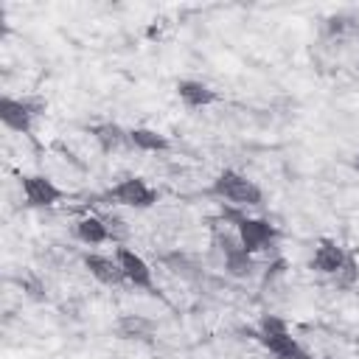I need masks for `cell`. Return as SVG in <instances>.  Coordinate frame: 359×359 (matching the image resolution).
<instances>
[{
  "label": "cell",
  "instance_id": "1",
  "mask_svg": "<svg viewBox=\"0 0 359 359\" xmlns=\"http://www.w3.org/2000/svg\"><path fill=\"white\" fill-rule=\"evenodd\" d=\"M210 194L222 202L241 208V210L264 205V191L258 188V182H252L247 174H241L236 168H222L210 182Z\"/></svg>",
  "mask_w": 359,
  "mask_h": 359
},
{
  "label": "cell",
  "instance_id": "2",
  "mask_svg": "<svg viewBox=\"0 0 359 359\" xmlns=\"http://www.w3.org/2000/svg\"><path fill=\"white\" fill-rule=\"evenodd\" d=\"M45 98H36V95H25V98H11V95H3L0 98V121L6 129L11 132H20V135H31L34 132V123L36 118L45 112Z\"/></svg>",
  "mask_w": 359,
  "mask_h": 359
},
{
  "label": "cell",
  "instance_id": "3",
  "mask_svg": "<svg viewBox=\"0 0 359 359\" xmlns=\"http://www.w3.org/2000/svg\"><path fill=\"white\" fill-rule=\"evenodd\" d=\"M157 199H160V194L143 177H123L101 194V202L121 205V208H135V210H149V208L157 205Z\"/></svg>",
  "mask_w": 359,
  "mask_h": 359
},
{
  "label": "cell",
  "instance_id": "4",
  "mask_svg": "<svg viewBox=\"0 0 359 359\" xmlns=\"http://www.w3.org/2000/svg\"><path fill=\"white\" fill-rule=\"evenodd\" d=\"M236 219V236L241 241V247L252 255L266 252L278 244L280 230L269 222V219H258V216H244V213H233Z\"/></svg>",
  "mask_w": 359,
  "mask_h": 359
},
{
  "label": "cell",
  "instance_id": "5",
  "mask_svg": "<svg viewBox=\"0 0 359 359\" xmlns=\"http://www.w3.org/2000/svg\"><path fill=\"white\" fill-rule=\"evenodd\" d=\"M112 255L118 258V264H121L123 278H126L129 286H135V289H140V292H146L151 297H163L160 289H157V283H154V269H151V264L140 252H135L132 247H115Z\"/></svg>",
  "mask_w": 359,
  "mask_h": 359
},
{
  "label": "cell",
  "instance_id": "6",
  "mask_svg": "<svg viewBox=\"0 0 359 359\" xmlns=\"http://www.w3.org/2000/svg\"><path fill=\"white\" fill-rule=\"evenodd\" d=\"M216 247H219V252H222V264H224V272H227L230 278L244 280V278H252V275H255V269H258L255 255L241 247L238 236L216 233Z\"/></svg>",
  "mask_w": 359,
  "mask_h": 359
},
{
  "label": "cell",
  "instance_id": "7",
  "mask_svg": "<svg viewBox=\"0 0 359 359\" xmlns=\"http://www.w3.org/2000/svg\"><path fill=\"white\" fill-rule=\"evenodd\" d=\"M20 191L25 196L28 208H53L56 202L65 199V191L45 174H22L20 177Z\"/></svg>",
  "mask_w": 359,
  "mask_h": 359
},
{
  "label": "cell",
  "instance_id": "8",
  "mask_svg": "<svg viewBox=\"0 0 359 359\" xmlns=\"http://www.w3.org/2000/svg\"><path fill=\"white\" fill-rule=\"evenodd\" d=\"M348 247H342L339 241H334V238H320L317 241V247H314V255L309 258V269L311 272H317V275H337L342 266H345V261H348Z\"/></svg>",
  "mask_w": 359,
  "mask_h": 359
},
{
  "label": "cell",
  "instance_id": "9",
  "mask_svg": "<svg viewBox=\"0 0 359 359\" xmlns=\"http://www.w3.org/2000/svg\"><path fill=\"white\" fill-rule=\"evenodd\" d=\"M81 264L84 269L104 286H123L126 278H123V269L118 264L115 255H101V252H84L81 255Z\"/></svg>",
  "mask_w": 359,
  "mask_h": 359
},
{
  "label": "cell",
  "instance_id": "10",
  "mask_svg": "<svg viewBox=\"0 0 359 359\" xmlns=\"http://www.w3.org/2000/svg\"><path fill=\"white\" fill-rule=\"evenodd\" d=\"M258 345L264 351H269L275 359H314L300 342L297 337H292V331H283V334H255Z\"/></svg>",
  "mask_w": 359,
  "mask_h": 359
},
{
  "label": "cell",
  "instance_id": "11",
  "mask_svg": "<svg viewBox=\"0 0 359 359\" xmlns=\"http://www.w3.org/2000/svg\"><path fill=\"white\" fill-rule=\"evenodd\" d=\"M174 90H177V98L188 109H205V107H210V104L219 101V93L210 84L199 81V79H177Z\"/></svg>",
  "mask_w": 359,
  "mask_h": 359
},
{
  "label": "cell",
  "instance_id": "12",
  "mask_svg": "<svg viewBox=\"0 0 359 359\" xmlns=\"http://www.w3.org/2000/svg\"><path fill=\"white\" fill-rule=\"evenodd\" d=\"M90 135L93 140L98 143V149L104 154H112V151H121L129 146V129H123L121 123L115 121H101V123H93L90 126ZM132 149V146H129Z\"/></svg>",
  "mask_w": 359,
  "mask_h": 359
},
{
  "label": "cell",
  "instance_id": "13",
  "mask_svg": "<svg viewBox=\"0 0 359 359\" xmlns=\"http://www.w3.org/2000/svg\"><path fill=\"white\" fill-rule=\"evenodd\" d=\"M73 236H76V241H81L87 247H98V244L112 241L107 222L101 216H93V213H87V216H81V219L73 222Z\"/></svg>",
  "mask_w": 359,
  "mask_h": 359
},
{
  "label": "cell",
  "instance_id": "14",
  "mask_svg": "<svg viewBox=\"0 0 359 359\" xmlns=\"http://www.w3.org/2000/svg\"><path fill=\"white\" fill-rule=\"evenodd\" d=\"M129 146L137 149V151H168L171 149V140L168 135L151 129V126H132L129 129Z\"/></svg>",
  "mask_w": 359,
  "mask_h": 359
},
{
  "label": "cell",
  "instance_id": "15",
  "mask_svg": "<svg viewBox=\"0 0 359 359\" xmlns=\"http://www.w3.org/2000/svg\"><path fill=\"white\" fill-rule=\"evenodd\" d=\"M115 334L118 339H151L154 337V323L137 314H123L115 323Z\"/></svg>",
  "mask_w": 359,
  "mask_h": 359
},
{
  "label": "cell",
  "instance_id": "16",
  "mask_svg": "<svg viewBox=\"0 0 359 359\" xmlns=\"http://www.w3.org/2000/svg\"><path fill=\"white\" fill-rule=\"evenodd\" d=\"M163 264H165V266H168L174 275H180V278H196V275H199V272H196L199 266H196V264H194V261H191L185 252H180V250H177V252L163 255Z\"/></svg>",
  "mask_w": 359,
  "mask_h": 359
},
{
  "label": "cell",
  "instance_id": "17",
  "mask_svg": "<svg viewBox=\"0 0 359 359\" xmlns=\"http://www.w3.org/2000/svg\"><path fill=\"white\" fill-rule=\"evenodd\" d=\"M98 216L107 222L112 244H118V247H126V238H129V227H126V222H123L118 213H98Z\"/></svg>",
  "mask_w": 359,
  "mask_h": 359
},
{
  "label": "cell",
  "instance_id": "18",
  "mask_svg": "<svg viewBox=\"0 0 359 359\" xmlns=\"http://www.w3.org/2000/svg\"><path fill=\"white\" fill-rule=\"evenodd\" d=\"M356 280H359V264H356V258H353V252H351L348 261H345V266L334 275V283H337V289H351Z\"/></svg>",
  "mask_w": 359,
  "mask_h": 359
},
{
  "label": "cell",
  "instance_id": "19",
  "mask_svg": "<svg viewBox=\"0 0 359 359\" xmlns=\"http://www.w3.org/2000/svg\"><path fill=\"white\" fill-rule=\"evenodd\" d=\"M289 331V323L278 314H261L255 323V334H283Z\"/></svg>",
  "mask_w": 359,
  "mask_h": 359
},
{
  "label": "cell",
  "instance_id": "20",
  "mask_svg": "<svg viewBox=\"0 0 359 359\" xmlns=\"http://www.w3.org/2000/svg\"><path fill=\"white\" fill-rule=\"evenodd\" d=\"M351 165H353V168H356V171H359V151H356V154H353V157H351Z\"/></svg>",
  "mask_w": 359,
  "mask_h": 359
}]
</instances>
